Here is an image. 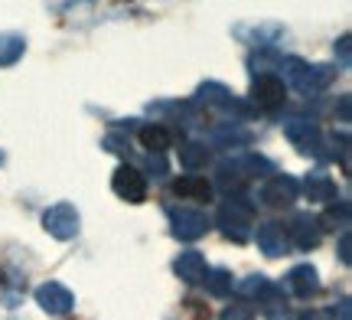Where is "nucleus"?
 Wrapping results in <instances>:
<instances>
[{
	"label": "nucleus",
	"instance_id": "1",
	"mask_svg": "<svg viewBox=\"0 0 352 320\" xmlns=\"http://www.w3.org/2000/svg\"><path fill=\"white\" fill-rule=\"evenodd\" d=\"M280 72H284V85H294L300 95H316V92H323L333 82V69L329 65H310L297 59V56L280 59Z\"/></svg>",
	"mask_w": 352,
	"mask_h": 320
},
{
	"label": "nucleus",
	"instance_id": "2",
	"mask_svg": "<svg viewBox=\"0 0 352 320\" xmlns=\"http://www.w3.org/2000/svg\"><path fill=\"white\" fill-rule=\"evenodd\" d=\"M261 173H274V164L264 160V157H258V154H232L228 160L219 164L215 180H219L226 190H241L248 180L261 177Z\"/></svg>",
	"mask_w": 352,
	"mask_h": 320
},
{
	"label": "nucleus",
	"instance_id": "3",
	"mask_svg": "<svg viewBox=\"0 0 352 320\" xmlns=\"http://www.w3.org/2000/svg\"><path fill=\"white\" fill-rule=\"evenodd\" d=\"M252 203L248 200H241V196H228L226 203L219 206V216H215V222H219V229L226 232L232 242H248L252 239Z\"/></svg>",
	"mask_w": 352,
	"mask_h": 320
},
{
	"label": "nucleus",
	"instance_id": "4",
	"mask_svg": "<svg viewBox=\"0 0 352 320\" xmlns=\"http://www.w3.org/2000/svg\"><path fill=\"white\" fill-rule=\"evenodd\" d=\"M43 229L50 232L52 239L59 242H69L76 239L78 229H82V219H78V209L72 203H56L43 213Z\"/></svg>",
	"mask_w": 352,
	"mask_h": 320
},
{
	"label": "nucleus",
	"instance_id": "5",
	"mask_svg": "<svg viewBox=\"0 0 352 320\" xmlns=\"http://www.w3.org/2000/svg\"><path fill=\"white\" fill-rule=\"evenodd\" d=\"M252 102L264 111H274L280 105L287 102V85L284 78L274 76V72H258L252 82Z\"/></svg>",
	"mask_w": 352,
	"mask_h": 320
},
{
	"label": "nucleus",
	"instance_id": "6",
	"mask_svg": "<svg viewBox=\"0 0 352 320\" xmlns=\"http://www.w3.org/2000/svg\"><path fill=\"white\" fill-rule=\"evenodd\" d=\"M284 134L300 154H320L323 151V134H320V128L310 118H287L284 121Z\"/></svg>",
	"mask_w": 352,
	"mask_h": 320
},
{
	"label": "nucleus",
	"instance_id": "7",
	"mask_svg": "<svg viewBox=\"0 0 352 320\" xmlns=\"http://www.w3.org/2000/svg\"><path fill=\"white\" fill-rule=\"evenodd\" d=\"M111 186L121 200H127V203H144V200H147V177L131 164H121L114 170Z\"/></svg>",
	"mask_w": 352,
	"mask_h": 320
},
{
	"label": "nucleus",
	"instance_id": "8",
	"mask_svg": "<svg viewBox=\"0 0 352 320\" xmlns=\"http://www.w3.org/2000/svg\"><path fill=\"white\" fill-rule=\"evenodd\" d=\"M36 304L46 314H52V317H63V314H69V310L76 308V295L59 281H46L36 288Z\"/></svg>",
	"mask_w": 352,
	"mask_h": 320
},
{
	"label": "nucleus",
	"instance_id": "9",
	"mask_svg": "<svg viewBox=\"0 0 352 320\" xmlns=\"http://www.w3.org/2000/svg\"><path fill=\"white\" fill-rule=\"evenodd\" d=\"M170 222H173V235L183 242H196L209 232V219L199 209H170Z\"/></svg>",
	"mask_w": 352,
	"mask_h": 320
},
{
	"label": "nucleus",
	"instance_id": "10",
	"mask_svg": "<svg viewBox=\"0 0 352 320\" xmlns=\"http://www.w3.org/2000/svg\"><path fill=\"white\" fill-rule=\"evenodd\" d=\"M297 196H300V186H297V180L294 177H274L258 190V200H261L264 206H271V209H277V206H290Z\"/></svg>",
	"mask_w": 352,
	"mask_h": 320
},
{
	"label": "nucleus",
	"instance_id": "11",
	"mask_svg": "<svg viewBox=\"0 0 352 320\" xmlns=\"http://www.w3.org/2000/svg\"><path fill=\"white\" fill-rule=\"evenodd\" d=\"M258 248H261L267 258H280L284 252H287V245H290V239H287V229H284V222H261L258 226Z\"/></svg>",
	"mask_w": 352,
	"mask_h": 320
},
{
	"label": "nucleus",
	"instance_id": "12",
	"mask_svg": "<svg viewBox=\"0 0 352 320\" xmlns=\"http://www.w3.org/2000/svg\"><path fill=\"white\" fill-rule=\"evenodd\" d=\"M287 239H294V245H297L300 252H310V248H316L320 239H323V226H320V219L300 213V216L294 219V226L287 229Z\"/></svg>",
	"mask_w": 352,
	"mask_h": 320
},
{
	"label": "nucleus",
	"instance_id": "13",
	"mask_svg": "<svg viewBox=\"0 0 352 320\" xmlns=\"http://www.w3.org/2000/svg\"><path fill=\"white\" fill-rule=\"evenodd\" d=\"M287 284L297 297H314L320 291V275H316L314 265H297V268H290Z\"/></svg>",
	"mask_w": 352,
	"mask_h": 320
},
{
	"label": "nucleus",
	"instance_id": "14",
	"mask_svg": "<svg viewBox=\"0 0 352 320\" xmlns=\"http://www.w3.org/2000/svg\"><path fill=\"white\" fill-rule=\"evenodd\" d=\"M206 255H199V252H183V255L173 262V271L183 278L186 284H199L202 278H206Z\"/></svg>",
	"mask_w": 352,
	"mask_h": 320
},
{
	"label": "nucleus",
	"instance_id": "15",
	"mask_svg": "<svg viewBox=\"0 0 352 320\" xmlns=\"http://www.w3.org/2000/svg\"><path fill=\"white\" fill-rule=\"evenodd\" d=\"M173 193L183 196V200H199V203H209L212 200V183L202 177H179L173 183Z\"/></svg>",
	"mask_w": 352,
	"mask_h": 320
},
{
	"label": "nucleus",
	"instance_id": "16",
	"mask_svg": "<svg viewBox=\"0 0 352 320\" xmlns=\"http://www.w3.org/2000/svg\"><path fill=\"white\" fill-rule=\"evenodd\" d=\"M303 193L310 203H333L336 200V180H329L327 173H314L303 183Z\"/></svg>",
	"mask_w": 352,
	"mask_h": 320
},
{
	"label": "nucleus",
	"instance_id": "17",
	"mask_svg": "<svg viewBox=\"0 0 352 320\" xmlns=\"http://www.w3.org/2000/svg\"><path fill=\"white\" fill-rule=\"evenodd\" d=\"M140 144H144L147 151H157V154H160V151H166V147L173 144V134H170L164 125H144V128H140Z\"/></svg>",
	"mask_w": 352,
	"mask_h": 320
},
{
	"label": "nucleus",
	"instance_id": "18",
	"mask_svg": "<svg viewBox=\"0 0 352 320\" xmlns=\"http://www.w3.org/2000/svg\"><path fill=\"white\" fill-rule=\"evenodd\" d=\"M206 288H209V295L215 297H228L232 295V288H235V281H232V271L228 268H206Z\"/></svg>",
	"mask_w": 352,
	"mask_h": 320
},
{
	"label": "nucleus",
	"instance_id": "19",
	"mask_svg": "<svg viewBox=\"0 0 352 320\" xmlns=\"http://www.w3.org/2000/svg\"><path fill=\"white\" fill-rule=\"evenodd\" d=\"M199 98H206L209 105H215V108H226V111H235L239 108V98L232 95L228 89H222V85H215V82H209V85H202L199 89Z\"/></svg>",
	"mask_w": 352,
	"mask_h": 320
},
{
	"label": "nucleus",
	"instance_id": "20",
	"mask_svg": "<svg viewBox=\"0 0 352 320\" xmlns=\"http://www.w3.org/2000/svg\"><path fill=\"white\" fill-rule=\"evenodd\" d=\"M26 43L20 33H0V65H13L23 56Z\"/></svg>",
	"mask_w": 352,
	"mask_h": 320
},
{
	"label": "nucleus",
	"instance_id": "21",
	"mask_svg": "<svg viewBox=\"0 0 352 320\" xmlns=\"http://www.w3.org/2000/svg\"><path fill=\"white\" fill-rule=\"evenodd\" d=\"M212 141L222 144V147H232V144H245V141H248V131H228V125H226V128H215V131H212Z\"/></svg>",
	"mask_w": 352,
	"mask_h": 320
},
{
	"label": "nucleus",
	"instance_id": "22",
	"mask_svg": "<svg viewBox=\"0 0 352 320\" xmlns=\"http://www.w3.org/2000/svg\"><path fill=\"white\" fill-rule=\"evenodd\" d=\"M206 160H209V151H206L202 144H186V147H183V164L186 167H202Z\"/></svg>",
	"mask_w": 352,
	"mask_h": 320
},
{
	"label": "nucleus",
	"instance_id": "23",
	"mask_svg": "<svg viewBox=\"0 0 352 320\" xmlns=\"http://www.w3.org/2000/svg\"><path fill=\"white\" fill-rule=\"evenodd\" d=\"M340 262L342 265H352V235H349V229H342V235H340Z\"/></svg>",
	"mask_w": 352,
	"mask_h": 320
},
{
	"label": "nucleus",
	"instance_id": "24",
	"mask_svg": "<svg viewBox=\"0 0 352 320\" xmlns=\"http://www.w3.org/2000/svg\"><path fill=\"white\" fill-rule=\"evenodd\" d=\"M222 320H252V310H245V308H228L226 314H222Z\"/></svg>",
	"mask_w": 352,
	"mask_h": 320
},
{
	"label": "nucleus",
	"instance_id": "25",
	"mask_svg": "<svg viewBox=\"0 0 352 320\" xmlns=\"http://www.w3.org/2000/svg\"><path fill=\"white\" fill-rule=\"evenodd\" d=\"M300 320H333V314L329 310H303Z\"/></svg>",
	"mask_w": 352,
	"mask_h": 320
},
{
	"label": "nucleus",
	"instance_id": "26",
	"mask_svg": "<svg viewBox=\"0 0 352 320\" xmlns=\"http://www.w3.org/2000/svg\"><path fill=\"white\" fill-rule=\"evenodd\" d=\"M340 320H349V297L340 301Z\"/></svg>",
	"mask_w": 352,
	"mask_h": 320
}]
</instances>
